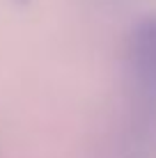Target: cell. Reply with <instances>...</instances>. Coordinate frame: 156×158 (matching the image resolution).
I'll use <instances>...</instances> for the list:
<instances>
[{
  "label": "cell",
  "instance_id": "cell-1",
  "mask_svg": "<svg viewBox=\"0 0 156 158\" xmlns=\"http://www.w3.org/2000/svg\"><path fill=\"white\" fill-rule=\"evenodd\" d=\"M129 62L136 85L145 94L156 96V14L142 19L129 39Z\"/></svg>",
  "mask_w": 156,
  "mask_h": 158
}]
</instances>
